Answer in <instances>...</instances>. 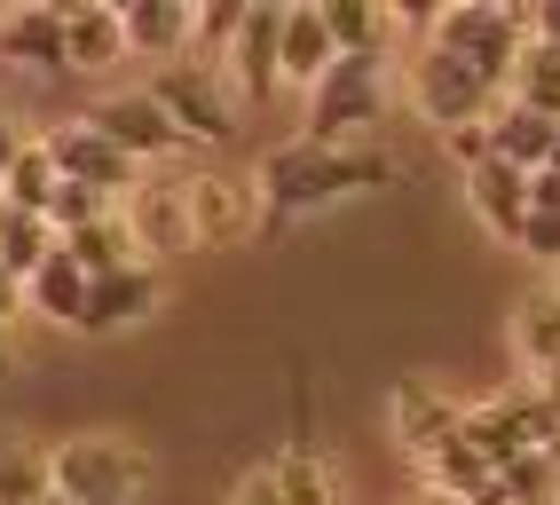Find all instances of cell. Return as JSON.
Returning a JSON list of instances; mask_svg holds the SVG:
<instances>
[{
	"instance_id": "obj_1",
	"label": "cell",
	"mask_w": 560,
	"mask_h": 505,
	"mask_svg": "<svg viewBox=\"0 0 560 505\" xmlns=\"http://www.w3.org/2000/svg\"><path fill=\"white\" fill-rule=\"evenodd\" d=\"M387 183H402V151H387V142H308V134H292L253 166V190L269 205V222H301V213H324V205L387 190Z\"/></svg>"
},
{
	"instance_id": "obj_2",
	"label": "cell",
	"mask_w": 560,
	"mask_h": 505,
	"mask_svg": "<svg viewBox=\"0 0 560 505\" xmlns=\"http://www.w3.org/2000/svg\"><path fill=\"white\" fill-rule=\"evenodd\" d=\"M159 458L151 443L119 435V426H88V435L56 443V505H135L151 497Z\"/></svg>"
},
{
	"instance_id": "obj_3",
	"label": "cell",
	"mask_w": 560,
	"mask_h": 505,
	"mask_svg": "<svg viewBox=\"0 0 560 505\" xmlns=\"http://www.w3.org/2000/svg\"><path fill=\"white\" fill-rule=\"evenodd\" d=\"M427 40L451 48L458 63H474L481 87L505 103L521 56H529V40H537V16H529V9H498V0H466V9H442V16H434Z\"/></svg>"
},
{
	"instance_id": "obj_4",
	"label": "cell",
	"mask_w": 560,
	"mask_h": 505,
	"mask_svg": "<svg viewBox=\"0 0 560 505\" xmlns=\"http://www.w3.org/2000/svg\"><path fill=\"white\" fill-rule=\"evenodd\" d=\"M387 111H395L387 56H340L308 95V142H380Z\"/></svg>"
},
{
	"instance_id": "obj_5",
	"label": "cell",
	"mask_w": 560,
	"mask_h": 505,
	"mask_svg": "<svg viewBox=\"0 0 560 505\" xmlns=\"http://www.w3.org/2000/svg\"><path fill=\"white\" fill-rule=\"evenodd\" d=\"M402 103H410V119L434 127L442 142L466 134V127H490V111H498V95L481 87V71L458 63L451 48H434V40L410 56V71H402Z\"/></svg>"
},
{
	"instance_id": "obj_6",
	"label": "cell",
	"mask_w": 560,
	"mask_h": 505,
	"mask_svg": "<svg viewBox=\"0 0 560 505\" xmlns=\"http://www.w3.org/2000/svg\"><path fill=\"white\" fill-rule=\"evenodd\" d=\"M151 95H159V111L182 127V142H206V151H221V142H237L245 134V103L230 95V80L206 63H166L151 71Z\"/></svg>"
},
{
	"instance_id": "obj_7",
	"label": "cell",
	"mask_w": 560,
	"mask_h": 505,
	"mask_svg": "<svg viewBox=\"0 0 560 505\" xmlns=\"http://www.w3.org/2000/svg\"><path fill=\"white\" fill-rule=\"evenodd\" d=\"M182 198H190V230H198V252H230L245 237H260L269 205H260L253 174H182Z\"/></svg>"
},
{
	"instance_id": "obj_8",
	"label": "cell",
	"mask_w": 560,
	"mask_h": 505,
	"mask_svg": "<svg viewBox=\"0 0 560 505\" xmlns=\"http://www.w3.org/2000/svg\"><path fill=\"white\" fill-rule=\"evenodd\" d=\"M48 158H56V174H63V183H88V190H103V198H127V190H142V166L119 151V142H110L88 111L80 119H56L48 134Z\"/></svg>"
},
{
	"instance_id": "obj_9",
	"label": "cell",
	"mask_w": 560,
	"mask_h": 505,
	"mask_svg": "<svg viewBox=\"0 0 560 505\" xmlns=\"http://www.w3.org/2000/svg\"><path fill=\"white\" fill-rule=\"evenodd\" d=\"M277 40H284V0H245V24L230 56H221V80H230V95L245 103H277L284 95V71H277Z\"/></svg>"
},
{
	"instance_id": "obj_10",
	"label": "cell",
	"mask_w": 560,
	"mask_h": 505,
	"mask_svg": "<svg viewBox=\"0 0 560 505\" xmlns=\"http://www.w3.org/2000/svg\"><path fill=\"white\" fill-rule=\"evenodd\" d=\"M119 222H127V237H135V252H142V269L198 252V230H190V198H182V183H151V174H142V190L119 198Z\"/></svg>"
},
{
	"instance_id": "obj_11",
	"label": "cell",
	"mask_w": 560,
	"mask_h": 505,
	"mask_svg": "<svg viewBox=\"0 0 560 505\" xmlns=\"http://www.w3.org/2000/svg\"><path fill=\"white\" fill-rule=\"evenodd\" d=\"M387 419H395V443L410 450V466H427V458L466 426V403H458L442 379H402V387L387 395Z\"/></svg>"
},
{
	"instance_id": "obj_12",
	"label": "cell",
	"mask_w": 560,
	"mask_h": 505,
	"mask_svg": "<svg viewBox=\"0 0 560 505\" xmlns=\"http://www.w3.org/2000/svg\"><path fill=\"white\" fill-rule=\"evenodd\" d=\"M88 119H95V127H103L110 142H119V151H127V158H135L142 174H151L159 158H174V151H182V127H174V119L159 111V95H151V87L103 95V103H95Z\"/></svg>"
},
{
	"instance_id": "obj_13",
	"label": "cell",
	"mask_w": 560,
	"mask_h": 505,
	"mask_svg": "<svg viewBox=\"0 0 560 505\" xmlns=\"http://www.w3.org/2000/svg\"><path fill=\"white\" fill-rule=\"evenodd\" d=\"M277 482H284V505H340V474L331 458L316 450V426H308V387H292V435L277 443Z\"/></svg>"
},
{
	"instance_id": "obj_14",
	"label": "cell",
	"mask_w": 560,
	"mask_h": 505,
	"mask_svg": "<svg viewBox=\"0 0 560 505\" xmlns=\"http://www.w3.org/2000/svg\"><path fill=\"white\" fill-rule=\"evenodd\" d=\"M466 213H474L498 245H521V237H529V174L505 166V158L466 166Z\"/></svg>"
},
{
	"instance_id": "obj_15",
	"label": "cell",
	"mask_w": 560,
	"mask_h": 505,
	"mask_svg": "<svg viewBox=\"0 0 560 505\" xmlns=\"http://www.w3.org/2000/svg\"><path fill=\"white\" fill-rule=\"evenodd\" d=\"M0 63L32 71V80H71L63 9H9V16H0Z\"/></svg>"
},
{
	"instance_id": "obj_16",
	"label": "cell",
	"mask_w": 560,
	"mask_h": 505,
	"mask_svg": "<svg viewBox=\"0 0 560 505\" xmlns=\"http://www.w3.org/2000/svg\"><path fill=\"white\" fill-rule=\"evenodd\" d=\"M166 301V277L159 269H110V277H95L88 284V324H80V332L88 340H110V332H127V324H142V316H151Z\"/></svg>"
},
{
	"instance_id": "obj_17",
	"label": "cell",
	"mask_w": 560,
	"mask_h": 505,
	"mask_svg": "<svg viewBox=\"0 0 560 505\" xmlns=\"http://www.w3.org/2000/svg\"><path fill=\"white\" fill-rule=\"evenodd\" d=\"M331 63H340V48H331L324 9H316V0H292V9H284V40H277V71H284V87H292V95H316Z\"/></svg>"
},
{
	"instance_id": "obj_18",
	"label": "cell",
	"mask_w": 560,
	"mask_h": 505,
	"mask_svg": "<svg viewBox=\"0 0 560 505\" xmlns=\"http://www.w3.org/2000/svg\"><path fill=\"white\" fill-rule=\"evenodd\" d=\"M119 24H127V56H151L159 71H166V63H190L198 9H182V0H127Z\"/></svg>"
},
{
	"instance_id": "obj_19",
	"label": "cell",
	"mask_w": 560,
	"mask_h": 505,
	"mask_svg": "<svg viewBox=\"0 0 560 505\" xmlns=\"http://www.w3.org/2000/svg\"><path fill=\"white\" fill-rule=\"evenodd\" d=\"M56 497V443L32 426H0V505H48Z\"/></svg>"
},
{
	"instance_id": "obj_20",
	"label": "cell",
	"mask_w": 560,
	"mask_h": 505,
	"mask_svg": "<svg viewBox=\"0 0 560 505\" xmlns=\"http://www.w3.org/2000/svg\"><path fill=\"white\" fill-rule=\"evenodd\" d=\"M63 9V40H71V71H110L127 63V24L103 0H56Z\"/></svg>"
},
{
	"instance_id": "obj_21",
	"label": "cell",
	"mask_w": 560,
	"mask_h": 505,
	"mask_svg": "<svg viewBox=\"0 0 560 505\" xmlns=\"http://www.w3.org/2000/svg\"><path fill=\"white\" fill-rule=\"evenodd\" d=\"M552 151H560V127L537 119L529 103H513V95H505L498 111H490V158H505V166H521V174H545Z\"/></svg>"
},
{
	"instance_id": "obj_22",
	"label": "cell",
	"mask_w": 560,
	"mask_h": 505,
	"mask_svg": "<svg viewBox=\"0 0 560 505\" xmlns=\"http://www.w3.org/2000/svg\"><path fill=\"white\" fill-rule=\"evenodd\" d=\"M88 284H95V277L71 261V252H56V261L24 284V308L48 316V324H63V332H80V324H88Z\"/></svg>"
},
{
	"instance_id": "obj_23",
	"label": "cell",
	"mask_w": 560,
	"mask_h": 505,
	"mask_svg": "<svg viewBox=\"0 0 560 505\" xmlns=\"http://www.w3.org/2000/svg\"><path fill=\"white\" fill-rule=\"evenodd\" d=\"M324 9V24H331V48L340 56H387V40H395V9H371V0H316Z\"/></svg>"
},
{
	"instance_id": "obj_24",
	"label": "cell",
	"mask_w": 560,
	"mask_h": 505,
	"mask_svg": "<svg viewBox=\"0 0 560 505\" xmlns=\"http://www.w3.org/2000/svg\"><path fill=\"white\" fill-rule=\"evenodd\" d=\"M513 355H521V372H529V379L560 372V301H552V293L521 301V316H513Z\"/></svg>"
},
{
	"instance_id": "obj_25",
	"label": "cell",
	"mask_w": 560,
	"mask_h": 505,
	"mask_svg": "<svg viewBox=\"0 0 560 505\" xmlns=\"http://www.w3.org/2000/svg\"><path fill=\"white\" fill-rule=\"evenodd\" d=\"M56 190H63V174H56V158H48V142H32V151H24L9 174H0V198H9L16 213H40V222H48Z\"/></svg>"
},
{
	"instance_id": "obj_26",
	"label": "cell",
	"mask_w": 560,
	"mask_h": 505,
	"mask_svg": "<svg viewBox=\"0 0 560 505\" xmlns=\"http://www.w3.org/2000/svg\"><path fill=\"white\" fill-rule=\"evenodd\" d=\"M56 252H63V237L40 222V213H16V222L0 230V269H9L16 284H32V277H40V269L56 261Z\"/></svg>"
},
{
	"instance_id": "obj_27",
	"label": "cell",
	"mask_w": 560,
	"mask_h": 505,
	"mask_svg": "<svg viewBox=\"0 0 560 505\" xmlns=\"http://www.w3.org/2000/svg\"><path fill=\"white\" fill-rule=\"evenodd\" d=\"M63 252H71V261H80L88 277H110V269H135V261H142L119 213H110V222H95V230H71V237H63Z\"/></svg>"
},
{
	"instance_id": "obj_28",
	"label": "cell",
	"mask_w": 560,
	"mask_h": 505,
	"mask_svg": "<svg viewBox=\"0 0 560 505\" xmlns=\"http://www.w3.org/2000/svg\"><path fill=\"white\" fill-rule=\"evenodd\" d=\"M513 103H529L537 119L560 127V48L552 40H529V56H521V71H513Z\"/></svg>"
},
{
	"instance_id": "obj_29",
	"label": "cell",
	"mask_w": 560,
	"mask_h": 505,
	"mask_svg": "<svg viewBox=\"0 0 560 505\" xmlns=\"http://www.w3.org/2000/svg\"><path fill=\"white\" fill-rule=\"evenodd\" d=\"M237 24H245V0H213V9H198V40H190V63L221 71V56H230V40H237Z\"/></svg>"
},
{
	"instance_id": "obj_30",
	"label": "cell",
	"mask_w": 560,
	"mask_h": 505,
	"mask_svg": "<svg viewBox=\"0 0 560 505\" xmlns=\"http://www.w3.org/2000/svg\"><path fill=\"white\" fill-rule=\"evenodd\" d=\"M110 213H119V198H103V190H88V183H63V190H56V205H48V230H56V237H71V230L110 222Z\"/></svg>"
},
{
	"instance_id": "obj_31",
	"label": "cell",
	"mask_w": 560,
	"mask_h": 505,
	"mask_svg": "<svg viewBox=\"0 0 560 505\" xmlns=\"http://www.w3.org/2000/svg\"><path fill=\"white\" fill-rule=\"evenodd\" d=\"M498 482H505V497H513V505H560V482H552V466H545V450H529V458H513V466H505Z\"/></svg>"
},
{
	"instance_id": "obj_32",
	"label": "cell",
	"mask_w": 560,
	"mask_h": 505,
	"mask_svg": "<svg viewBox=\"0 0 560 505\" xmlns=\"http://www.w3.org/2000/svg\"><path fill=\"white\" fill-rule=\"evenodd\" d=\"M230 505H284V482H277V466L260 458V466H245V474L230 482Z\"/></svg>"
},
{
	"instance_id": "obj_33",
	"label": "cell",
	"mask_w": 560,
	"mask_h": 505,
	"mask_svg": "<svg viewBox=\"0 0 560 505\" xmlns=\"http://www.w3.org/2000/svg\"><path fill=\"white\" fill-rule=\"evenodd\" d=\"M521 252H529V261H545V269H560V222H552V213H529V237H521Z\"/></svg>"
},
{
	"instance_id": "obj_34",
	"label": "cell",
	"mask_w": 560,
	"mask_h": 505,
	"mask_svg": "<svg viewBox=\"0 0 560 505\" xmlns=\"http://www.w3.org/2000/svg\"><path fill=\"white\" fill-rule=\"evenodd\" d=\"M32 142H40V134H32V127H24V119L9 111V103H0V174H9V166H16V158L32 151Z\"/></svg>"
},
{
	"instance_id": "obj_35",
	"label": "cell",
	"mask_w": 560,
	"mask_h": 505,
	"mask_svg": "<svg viewBox=\"0 0 560 505\" xmlns=\"http://www.w3.org/2000/svg\"><path fill=\"white\" fill-rule=\"evenodd\" d=\"M529 213H552L560 222V174H529Z\"/></svg>"
},
{
	"instance_id": "obj_36",
	"label": "cell",
	"mask_w": 560,
	"mask_h": 505,
	"mask_svg": "<svg viewBox=\"0 0 560 505\" xmlns=\"http://www.w3.org/2000/svg\"><path fill=\"white\" fill-rule=\"evenodd\" d=\"M16 316H24V284L0 269V324H16Z\"/></svg>"
},
{
	"instance_id": "obj_37",
	"label": "cell",
	"mask_w": 560,
	"mask_h": 505,
	"mask_svg": "<svg viewBox=\"0 0 560 505\" xmlns=\"http://www.w3.org/2000/svg\"><path fill=\"white\" fill-rule=\"evenodd\" d=\"M529 387H537V403H545V411L560 419V372H545V379H529Z\"/></svg>"
},
{
	"instance_id": "obj_38",
	"label": "cell",
	"mask_w": 560,
	"mask_h": 505,
	"mask_svg": "<svg viewBox=\"0 0 560 505\" xmlns=\"http://www.w3.org/2000/svg\"><path fill=\"white\" fill-rule=\"evenodd\" d=\"M537 40H552V48H560V0H552V9H537Z\"/></svg>"
},
{
	"instance_id": "obj_39",
	"label": "cell",
	"mask_w": 560,
	"mask_h": 505,
	"mask_svg": "<svg viewBox=\"0 0 560 505\" xmlns=\"http://www.w3.org/2000/svg\"><path fill=\"white\" fill-rule=\"evenodd\" d=\"M9 372H16V332L0 324V379H9Z\"/></svg>"
},
{
	"instance_id": "obj_40",
	"label": "cell",
	"mask_w": 560,
	"mask_h": 505,
	"mask_svg": "<svg viewBox=\"0 0 560 505\" xmlns=\"http://www.w3.org/2000/svg\"><path fill=\"white\" fill-rule=\"evenodd\" d=\"M466 505H513V497H505V482H490V490H474Z\"/></svg>"
},
{
	"instance_id": "obj_41",
	"label": "cell",
	"mask_w": 560,
	"mask_h": 505,
	"mask_svg": "<svg viewBox=\"0 0 560 505\" xmlns=\"http://www.w3.org/2000/svg\"><path fill=\"white\" fill-rule=\"evenodd\" d=\"M419 505H466V497H451V490H419Z\"/></svg>"
},
{
	"instance_id": "obj_42",
	"label": "cell",
	"mask_w": 560,
	"mask_h": 505,
	"mask_svg": "<svg viewBox=\"0 0 560 505\" xmlns=\"http://www.w3.org/2000/svg\"><path fill=\"white\" fill-rule=\"evenodd\" d=\"M545 466H552V482H560V435H552V443H545Z\"/></svg>"
},
{
	"instance_id": "obj_43",
	"label": "cell",
	"mask_w": 560,
	"mask_h": 505,
	"mask_svg": "<svg viewBox=\"0 0 560 505\" xmlns=\"http://www.w3.org/2000/svg\"><path fill=\"white\" fill-rule=\"evenodd\" d=\"M9 222H16V205H9V198H0V230H9Z\"/></svg>"
},
{
	"instance_id": "obj_44",
	"label": "cell",
	"mask_w": 560,
	"mask_h": 505,
	"mask_svg": "<svg viewBox=\"0 0 560 505\" xmlns=\"http://www.w3.org/2000/svg\"><path fill=\"white\" fill-rule=\"evenodd\" d=\"M552 301H560V269H552Z\"/></svg>"
},
{
	"instance_id": "obj_45",
	"label": "cell",
	"mask_w": 560,
	"mask_h": 505,
	"mask_svg": "<svg viewBox=\"0 0 560 505\" xmlns=\"http://www.w3.org/2000/svg\"><path fill=\"white\" fill-rule=\"evenodd\" d=\"M545 174H560V151H552V166H545Z\"/></svg>"
}]
</instances>
